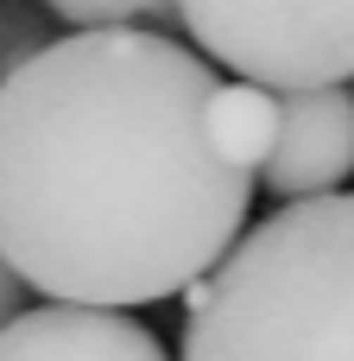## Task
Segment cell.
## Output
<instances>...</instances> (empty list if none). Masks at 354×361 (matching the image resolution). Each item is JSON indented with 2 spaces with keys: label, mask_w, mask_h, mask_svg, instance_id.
Here are the masks:
<instances>
[{
  "label": "cell",
  "mask_w": 354,
  "mask_h": 361,
  "mask_svg": "<svg viewBox=\"0 0 354 361\" xmlns=\"http://www.w3.org/2000/svg\"><path fill=\"white\" fill-rule=\"evenodd\" d=\"M215 63L95 25L0 70V260L51 305H165L228 260L253 171L209 133Z\"/></svg>",
  "instance_id": "cell-1"
},
{
  "label": "cell",
  "mask_w": 354,
  "mask_h": 361,
  "mask_svg": "<svg viewBox=\"0 0 354 361\" xmlns=\"http://www.w3.org/2000/svg\"><path fill=\"white\" fill-rule=\"evenodd\" d=\"M177 298V361H354V190L285 203Z\"/></svg>",
  "instance_id": "cell-2"
},
{
  "label": "cell",
  "mask_w": 354,
  "mask_h": 361,
  "mask_svg": "<svg viewBox=\"0 0 354 361\" xmlns=\"http://www.w3.org/2000/svg\"><path fill=\"white\" fill-rule=\"evenodd\" d=\"M196 51L272 95L354 82V0H171Z\"/></svg>",
  "instance_id": "cell-3"
},
{
  "label": "cell",
  "mask_w": 354,
  "mask_h": 361,
  "mask_svg": "<svg viewBox=\"0 0 354 361\" xmlns=\"http://www.w3.org/2000/svg\"><path fill=\"white\" fill-rule=\"evenodd\" d=\"M266 190L285 203L329 197L354 178V89H285L279 95V133L260 165Z\"/></svg>",
  "instance_id": "cell-4"
},
{
  "label": "cell",
  "mask_w": 354,
  "mask_h": 361,
  "mask_svg": "<svg viewBox=\"0 0 354 361\" xmlns=\"http://www.w3.org/2000/svg\"><path fill=\"white\" fill-rule=\"evenodd\" d=\"M0 361H171L165 343L120 311L95 305H38L6 317Z\"/></svg>",
  "instance_id": "cell-5"
},
{
  "label": "cell",
  "mask_w": 354,
  "mask_h": 361,
  "mask_svg": "<svg viewBox=\"0 0 354 361\" xmlns=\"http://www.w3.org/2000/svg\"><path fill=\"white\" fill-rule=\"evenodd\" d=\"M209 133L222 146V159H234L241 171L260 178L266 152H272V133H279V95L260 89V82H215L209 95Z\"/></svg>",
  "instance_id": "cell-6"
},
{
  "label": "cell",
  "mask_w": 354,
  "mask_h": 361,
  "mask_svg": "<svg viewBox=\"0 0 354 361\" xmlns=\"http://www.w3.org/2000/svg\"><path fill=\"white\" fill-rule=\"evenodd\" d=\"M63 25L95 32V25H146V19H177L171 0H44Z\"/></svg>",
  "instance_id": "cell-7"
},
{
  "label": "cell",
  "mask_w": 354,
  "mask_h": 361,
  "mask_svg": "<svg viewBox=\"0 0 354 361\" xmlns=\"http://www.w3.org/2000/svg\"><path fill=\"white\" fill-rule=\"evenodd\" d=\"M19 298H25V286H19V279H13V267L0 260V330H6V317H19V311H25Z\"/></svg>",
  "instance_id": "cell-8"
}]
</instances>
